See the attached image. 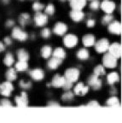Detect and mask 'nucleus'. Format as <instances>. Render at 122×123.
<instances>
[{
	"mask_svg": "<svg viewBox=\"0 0 122 123\" xmlns=\"http://www.w3.org/2000/svg\"><path fill=\"white\" fill-rule=\"evenodd\" d=\"M80 72L78 68H67L66 71H65V79L67 80L71 81V82H75V81L78 80L79 77Z\"/></svg>",
	"mask_w": 122,
	"mask_h": 123,
	"instance_id": "nucleus-1",
	"label": "nucleus"
},
{
	"mask_svg": "<svg viewBox=\"0 0 122 123\" xmlns=\"http://www.w3.org/2000/svg\"><path fill=\"white\" fill-rule=\"evenodd\" d=\"M103 66L109 68H114L117 66V58L112 56L110 53H106L103 57Z\"/></svg>",
	"mask_w": 122,
	"mask_h": 123,
	"instance_id": "nucleus-2",
	"label": "nucleus"
},
{
	"mask_svg": "<svg viewBox=\"0 0 122 123\" xmlns=\"http://www.w3.org/2000/svg\"><path fill=\"white\" fill-rule=\"evenodd\" d=\"M94 44H95V50L98 53H104L109 50V42L107 38H101Z\"/></svg>",
	"mask_w": 122,
	"mask_h": 123,
	"instance_id": "nucleus-3",
	"label": "nucleus"
},
{
	"mask_svg": "<svg viewBox=\"0 0 122 123\" xmlns=\"http://www.w3.org/2000/svg\"><path fill=\"white\" fill-rule=\"evenodd\" d=\"M63 44L67 48H73L78 44V37L74 34H67L63 38Z\"/></svg>",
	"mask_w": 122,
	"mask_h": 123,
	"instance_id": "nucleus-4",
	"label": "nucleus"
},
{
	"mask_svg": "<svg viewBox=\"0 0 122 123\" xmlns=\"http://www.w3.org/2000/svg\"><path fill=\"white\" fill-rule=\"evenodd\" d=\"M14 90V86L10 81L7 80L0 85V93L4 97H10Z\"/></svg>",
	"mask_w": 122,
	"mask_h": 123,
	"instance_id": "nucleus-5",
	"label": "nucleus"
},
{
	"mask_svg": "<svg viewBox=\"0 0 122 123\" xmlns=\"http://www.w3.org/2000/svg\"><path fill=\"white\" fill-rule=\"evenodd\" d=\"M109 53H110L112 56H114L115 58H120L122 53L121 44L120 43H113L112 44H109Z\"/></svg>",
	"mask_w": 122,
	"mask_h": 123,
	"instance_id": "nucleus-6",
	"label": "nucleus"
},
{
	"mask_svg": "<svg viewBox=\"0 0 122 123\" xmlns=\"http://www.w3.org/2000/svg\"><path fill=\"white\" fill-rule=\"evenodd\" d=\"M12 37L19 41H26L28 38V34L20 27H14L12 30Z\"/></svg>",
	"mask_w": 122,
	"mask_h": 123,
	"instance_id": "nucleus-7",
	"label": "nucleus"
},
{
	"mask_svg": "<svg viewBox=\"0 0 122 123\" xmlns=\"http://www.w3.org/2000/svg\"><path fill=\"white\" fill-rule=\"evenodd\" d=\"M115 7H116L115 4L110 0H104L100 4V8L107 14L113 13V11L115 10Z\"/></svg>",
	"mask_w": 122,
	"mask_h": 123,
	"instance_id": "nucleus-8",
	"label": "nucleus"
},
{
	"mask_svg": "<svg viewBox=\"0 0 122 123\" xmlns=\"http://www.w3.org/2000/svg\"><path fill=\"white\" fill-rule=\"evenodd\" d=\"M33 20H34V23L38 27H43L47 23L48 21V17L46 14H43L40 11L37 12L34 15V17H33Z\"/></svg>",
	"mask_w": 122,
	"mask_h": 123,
	"instance_id": "nucleus-9",
	"label": "nucleus"
},
{
	"mask_svg": "<svg viewBox=\"0 0 122 123\" xmlns=\"http://www.w3.org/2000/svg\"><path fill=\"white\" fill-rule=\"evenodd\" d=\"M108 29H109V31L111 33L120 35V33H121V30H122L121 23H120V21H112L109 24Z\"/></svg>",
	"mask_w": 122,
	"mask_h": 123,
	"instance_id": "nucleus-10",
	"label": "nucleus"
},
{
	"mask_svg": "<svg viewBox=\"0 0 122 123\" xmlns=\"http://www.w3.org/2000/svg\"><path fill=\"white\" fill-rule=\"evenodd\" d=\"M15 103L18 107H27L28 106V97L27 92H21V95L15 97Z\"/></svg>",
	"mask_w": 122,
	"mask_h": 123,
	"instance_id": "nucleus-11",
	"label": "nucleus"
},
{
	"mask_svg": "<svg viewBox=\"0 0 122 123\" xmlns=\"http://www.w3.org/2000/svg\"><path fill=\"white\" fill-rule=\"evenodd\" d=\"M88 85L90 86H92L93 90H98L102 86V80L98 78V76L92 74L88 79Z\"/></svg>",
	"mask_w": 122,
	"mask_h": 123,
	"instance_id": "nucleus-12",
	"label": "nucleus"
},
{
	"mask_svg": "<svg viewBox=\"0 0 122 123\" xmlns=\"http://www.w3.org/2000/svg\"><path fill=\"white\" fill-rule=\"evenodd\" d=\"M67 25L63 22H57L55 23L54 26L53 32L55 34L58 35V36H62L65 33H67Z\"/></svg>",
	"mask_w": 122,
	"mask_h": 123,
	"instance_id": "nucleus-13",
	"label": "nucleus"
},
{
	"mask_svg": "<svg viewBox=\"0 0 122 123\" xmlns=\"http://www.w3.org/2000/svg\"><path fill=\"white\" fill-rule=\"evenodd\" d=\"M88 92H89V87L84 86V84L81 82L78 83L77 86H75V87L73 88V92L77 96H85Z\"/></svg>",
	"mask_w": 122,
	"mask_h": 123,
	"instance_id": "nucleus-14",
	"label": "nucleus"
},
{
	"mask_svg": "<svg viewBox=\"0 0 122 123\" xmlns=\"http://www.w3.org/2000/svg\"><path fill=\"white\" fill-rule=\"evenodd\" d=\"M31 78L34 80H41L44 78V72L40 68H34L29 72Z\"/></svg>",
	"mask_w": 122,
	"mask_h": 123,
	"instance_id": "nucleus-15",
	"label": "nucleus"
},
{
	"mask_svg": "<svg viewBox=\"0 0 122 123\" xmlns=\"http://www.w3.org/2000/svg\"><path fill=\"white\" fill-rule=\"evenodd\" d=\"M72 10H82L86 5V0H69Z\"/></svg>",
	"mask_w": 122,
	"mask_h": 123,
	"instance_id": "nucleus-16",
	"label": "nucleus"
},
{
	"mask_svg": "<svg viewBox=\"0 0 122 123\" xmlns=\"http://www.w3.org/2000/svg\"><path fill=\"white\" fill-rule=\"evenodd\" d=\"M70 16L73 21H81L85 17V14L82 12V10H72L70 13Z\"/></svg>",
	"mask_w": 122,
	"mask_h": 123,
	"instance_id": "nucleus-17",
	"label": "nucleus"
},
{
	"mask_svg": "<svg viewBox=\"0 0 122 123\" xmlns=\"http://www.w3.org/2000/svg\"><path fill=\"white\" fill-rule=\"evenodd\" d=\"M62 62V60L61 59H59V58H56V57H52L50 58L47 62V66L48 68L51 70H54V69H56L61 64Z\"/></svg>",
	"mask_w": 122,
	"mask_h": 123,
	"instance_id": "nucleus-18",
	"label": "nucleus"
},
{
	"mask_svg": "<svg viewBox=\"0 0 122 123\" xmlns=\"http://www.w3.org/2000/svg\"><path fill=\"white\" fill-rule=\"evenodd\" d=\"M65 80H66L65 77L61 76L59 74H55L52 79L51 85L54 87H62Z\"/></svg>",
	"mask_w": 122,
	"mask_h": 123,
	"instance_id": "nucleus-19",
	"label": "nucleus"
},
{
	"mask_svg": "<svg viewBox=\"0 0 122 123\" xmlns=\"http://www.w3.org/2000/svg\"><path fill=\"white\" fill-rule=\"evenodd\" d=\"M82 43L86 47L92 46V45H94V44L96 43V38H95V37H94V35L86 34L82 38Z\"/></svg>",
	"mask_w": 122,
	"mask_h": 123,
	"instance_id": "nucleus-20",
	"label": "nucleus"
},
{
	"mask_svg": "<svg viewBox=\"0 0 122 123\" xmlns=\"http://www.w3.org/2000/svg\"><path fill=\"white\" fill-rule=\"evenodd\" d=\"M119 80H120V76L116 72H112L108 74L107 81L109 85H114L115 83L118 82Z\"/></svg>",
	"mask_w": 122,
	"mask_h": 123,
	"instance_id": "nucleus-21",
	"label": "nucleus"
},
{
	"mask_svg": "<svg viewBox=\"0 0 122 123\" xmlns=\"http://www.w3.org/2000/svg\"><path fill=\"white\" fill-rule=\"evenodd\" d=\"M52 56L54 57H56V58H59V59L63 60L65 57H66V52L65 50H63L62 48H56L55 50H54V51L52 52L51 54Z\"/></svg>",
	"mask_w": 122,
	"mask_h": 123,
	"instance_id": "nucleus-22",
	"label": "nucleus"
},
{
	"mask_svg": "<svg viewBox=\"0 0 122 123\" xmlns=\"http://www.w3.org/2000/svg\"><path fill=\"white\" fill-rule=\"evenodd\" d=\"M90 56V53L85 48H81L77 52V57L80 60H86Z\"/></svg>",
	"mask_w": 122,
	"mask_h": 123,
	"instance_id": "nucleus-23",
	"label": "nucleus"
},
{
	"mask_svg": "<svg viewBox=\"0 0 122 123\" xmlns=\"http://www.w3.org/2000/svg\"><path fill=\"white\" fill-rule=\"evenodd\" d=\"M17 58L19 61L27 62V60L29 59V55L27 50H25L24 49H20L17 50Z\"/></svg>",
	"mask_w": 122,
	"mask_h": 123,
	"instance_id": "nucleus-24",
	"label": "nucleus"
},
{
	"mask_svg": "<svg viewBox=\"0 0 122 123\" xmlns=\"http://www.w3.org/2000/svg\"><path fill=\"white\" fill-rule=\"evenodd\" d=\"M5 77L7 80L9 81H12V80H16L17 78V75H16V72H15V68H9L6 71V74H5Z\"/></svg>",
	"mask_w": 122,
	"mask_h": 123,
	"instance_id": "nucleus-25",
	"label": "nucleus"
},
{
	"mask_svg": "<svg viewBox=\"0 0 122 123\" xmlns=\"http://www.w3.org/2000/svg\"><path fill=\"white\" fill-rule=\"evenodd\" d=\"M28 68V63L25 61H19L15 63V69L19 72L26 71Z\"/></svg>",
	"mask_w": 122,
	"mask_h": 123,
	"instance_id": "nucleus-26",
	"label": "nucleus"
},
{
	"mask_svg": "<svg viewBox=\"0 0 122 123\" xmlns=\"http://www.w3.org/2000/svg\"><path fill=\"white\" fill-rule=\"evenodd\" d=\"M52 54V48L50 45H44L41 49V56L44 58H49Z\"/></svg>",
	"mask_w": 122,
	"mask_h": 123,
	"instance_id": "nucleus-27",
	"label": "nucleus"
},
{
	"mask_svg": "<svg viewBox=\"0 0 122 123\" xmlns=\"http://www.w3.org/2000/svg\"><path fill=\"white\" fill-rule=\"evenodd\" d=\"M15 62V59H14V56L11 53H7L5 55L4 58V65H6L7 67H10L12 66V64Z\"/></svg>",
	"mask_w": 122,
	"mask_h": 123,
	"instance_id": "nucleus-28",
	"label": "nucleus"
},
{
	"mask_svg": "<svg viewBox=\"0 0 122 123\" xmlns=\"http://www.w3.org/2000/svg\"><path fill=\"white\" fill-rule=\"evenodd\" d=\"M107 106H109V107H118V106H120V100L116 97H111L107 100Z\"/></svg>",
	"mask_w": 122,
	"mask_h": 123,
	"instance_id": "nucleus-29",
	"label": "nucleus"
},
{
	"mask_svg": "<svg viewBox=\"0 0 122 123\" xmlns=\"http://www.w3.org/2000/svg\"><path fill=\"white\" fill-rule=\"evenodd\" d=\"M29 19H30V16H29L28 14H27V13L21 14V15H20V19H19L21 25L22 26V27L26 26L27 23L29 22Z\"/></svg>",
	"mask_w": 122,
	"mask_h": 123,
	"instance_id": "nucleus-30",
	"label": "nucleus"
},
{
	"mask_svg": "<svg viewBox=\"0 0 122 123\" xmlns=\"http://www.w3.org/2000/svg\"><path fill=\"white\" fill-rule=\"evenodd\" d=\"M93 73L97 76H100V75L105 74V68L103 65H97L95 67L93 70Z\"/></svg>",
	"mask_w": 122,
	"mask_h": 123,
	"instance_id": "nucleus-31",
	"label": "nucleus"
},
{
	"mask_svg": "<svg viewBox=\"0 0 122 123\" xmlns=\"http://www.w3.org/2000/svg\"><path fill=\"white\" fill-rule=\"evenodd\" d=\"M113 20H114V16H113L111 14H107V15H104V16L103 17L102 22H103V24L106 25V24H109Z\"/></svg>",
	"mask_w": 122,
	"mask_h": 123,
	"instance_id": "nucleus-32",
	"label": "nucleus"
},
{
	"mask_svg": "<svg viewBox=\"0 0 122 123\" xmlns=\"http://www.w3.org/2000/svg\"><path fill=\"white\" fill-rule=\"evenodd\" d=\"M55 6H54L52 4H48V5L46 6L44 12H45L46 15H54V13H55Z\"/></svg>",
	"mask_w": 122,
	"mask_h": 123,
	"instance_id": "nucleus-33",
	"label": "nucleus"
},
{
	"mask_svg": "<svg viewBox=\"0 0 122 123\" xmlns=\"http://www.w3.org/2000/svg\"><path fill=\"white\" fill-rule=\"evenodd\" d=\"M43 9H44V4H40L39 2H35L32 4V10L36 12L41 11Z\"/></svg>",
	"mask_w": 122,
	"mask_h": 123,
	"instance_id": "nucleus-34",
	"label": "nucleus"
},
{
	"mask_svg": "<svg viewBox=\"0 0 122 123\" xmlns=\"http://www.w3.org/2000/svg\"><path fill=\"white\" fill-rule=\"evenodd\" d=\"M100 4H101V3L98 0H92V3L90 4V8L93 10H97L100 8Z\"/></svg>",
	"mask_w": 122,
	"mask_h": 123,
	"instance_id": "nucleus-35",
	"label": "nucleus"
},
{
	"mask_svg": "<svg viewBox=\"0 0 122 123\" xmlns=\"http://www.w3.org/2000/svg\"><path fill=\"white\" fill-rule=\"evenodd\" d=\"M73 97H74V95H73V92H67L66 93H64V94L62 95L61 98H62L63 100H65V101H69V100L73 99Z\"/></svg>",
	"mask_w": 122,
	"mask_h": 123,
	"instance_id": "nucleus-36",
	"label": "nucleus"
},
{
	"mask_svg": "<svg viewBox=\"0 0 122 123\" xmlns=\"http://www.w3.org/2000/svg\"><path fill=\"white\" fill-rule=\"evenodd\" d=\"M72 87H73V82H71V81L66 80H65V82H64V84H63V86H62L63 90L68 91V90H70Z\"/></svg>",
	"mask_w": 122,
	"mask_h": 123,
	"instance_id": "nucleus-37",
	"label": "nucleus"
},
{
	"mask_svg": "<svg viewBox=\"0 0 122 123\" xmlns=\"http://www.w3.org/2000/svg\"><path fill=\"white\" fill-rule=\"evenodd\" d=\"M41 35H42L43 38H48L50 36V30L49 28H44L41 31Z\"/></svg>",
	"mask_w": 122,
	"mask_h": 123,
	"instance_id": "nucleus-38",
	"label": "nucleus"
},
{
	"mask_svg": "<svg viewBox=\"0 0 122 123\" xmlns=\"http://www.w3.org/2000/svg\"><path fill=\"white\" fill-rule=\"evenodd\" d=\"M0 106H2V107H9V106H12V104L10 103V100L3 99L0 101Z\"/></svg>",
	"mask_w": 122,
	"mask_h": 123,
	"instance_id": "nucleus-39",
	"label": "nucleus"
},
{
	"mask_svg": "<svg viewBox=\"0 0 122 123\" xmlns=\"http://www.w3.org/2000/svg\"><path fill=\"white\" fill-rule=\"evenodd\" d=\"M20 86L24 89H29L31 87V86H32V84L30 82H26L25 80H21L20 81Z\"/></svg>",
	"mask_w": 122,
	"mask_h": 123,
	"instance_id": "nucleus-40",
	"label": "nucleus"
},
{
	"mask_svg": "<svg viewBox=\"0 0 122 123\" xmlns=\"http://www.w3.org/2000/svg\"><path fill=\"white\" fill-rule=\"evenodd\" d=\"M95 24H96V21L93 19H89L86 21V26L88 27H93L95 26Z\"/></svg>",
	"mask_w": 122,
	"mask_h": 123,
	"instance_id": "nucleus-41",
	"label": "nucleus"
},
{
	"mask_svg": "<svg viewBox=\"0 0 122 123\" xmlns=\"http://www.w3.org/2000/svg\"><path fill=\"white\" fill-rule=\"evenodd\" d=\"M87 106H92V107H98V106H100V104H98L97 101H91V102L87 104Z\"/></svg>",
	"mask_w": 122,
	"mask_h": 123,
	"instance_id": "nucleus-42",
	"label": "nucleus"
},
{
	"mask_svg": "<svg viewBox=\"0 0 122 123\" xmlns=\"http://www.w3.org/2000/svg\"><path fill=\"white\" fill-rule=\"evenodd\" d=\"M15 25V21L13 20H8L6 21V27H13Z\"/></svg>",
	"mask_w": 122,
	"mask_h": 123,
	"instance_id": "nucleus-43",
	"label": "nucleus"
},
{
	"mask_svg": "<svg viewBox=\"0 0 122 123\" xmlns=\"http://www.w3.org/2000/svg\"><path fill=\"white\" fill-rule=\"evenodd\" d=\"M4 43L7 45H10V44H11V39L9 37H6V38H4Z\"/></svg>",
	"mask_w": 122,
	"mask_h": 123,
	"instance_id": "nucleus-44",
	"label": "nucleus"
},
{
	"mask_svg": "<svg viewBox=\"0 0 122 123\" xmlns=\"http://www.w3.org/2000/svg\"><path fill=\"white\" fill-rule=\"evenodd\" d=\"M4 50H5V46H4V44L0 41V52L4 51Z\"/></svg>",
	"mask_w": 122,
	"mask_h": 123,
	"instance_id": "nucleus-45",
	"label": "nucleus"
},
{
	"mask_svg": "<svg viewBox=\"0 0 122 123\" xmlns=\"http://www.w3.org/2000/svg\"><path fill=\"white\" fill-rule=\"evenodd\" d=\"M48 106H55V107H56V106H60V104H57V103L50 102L49 104H48Z\"/></svg>",
	"mask_w": 122,
	"mask_h": 123,
	"instance_id": "nucleus-46",
	"label": "nucleus"
},
{
	"mask_svg": "<svg viewBox=\"0 0 122 123\" xmlns=\"http://www.w3.org/2000/svg\"><path fill=\"white\" fill-rule=\"evenodd\" d=\"M3 2L4 3H9L10 2V0H3Z\"/></svg>",
	"mask_w": 122,
	"mask_h": 123,
	"instance_id": "nucleus-47",
	"label": "nucleus"
},
{
	"mask_svg": "<svg viewBox=\"0 0 122 123\" xmlns=\"http://www.w3.org/2000/svg\"><path fill=\"white\" fill-rule=\"evenodd\" d=\"M61 2H65V1H69V0H60Z\"/></svg>",
	"mask_w": 122,
	"mask_h": 123,
	"instance_id": "nucleus-48",
	"label": "nucleus"
}]
</instances>
